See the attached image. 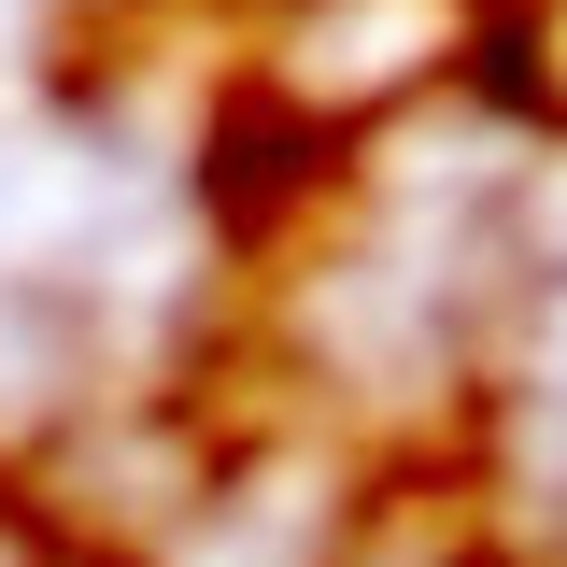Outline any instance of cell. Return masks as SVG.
I'll use <instances>...</instances> for the list:
<instances>
[{
	"label": "cell",
	"instance_id": "8",
	"mask_svg": "<svg viewBox=\"0 0 567 567\" xmlns=\"http://www.w3.org/2000/svg\"><path fill=\"white\" fill-rule=\"evenodd\" d=\"M58 14H71V43H114V29H128L142 0H58Z\"/></svg>",
	"mask_w": 567,
	"mask_h": 567
},
{
	"label": "cell",
	"instance_id": "5",
	"mask_svg": "<svg viewBox=\"0 0 567 567\" xmlns=\"http://www.w3.org/2000/svg\"><path fill=\"white\" fill-rule=\"evenodd\" d=\"M85 398H100V312L71 298V270H0V454L29 468Z\"/></svg>",
	"mask_w": 567,
	"mask_h": 567
},
{
	"label": "cell",
	"instance_id": "1",
	"mask_svg": "<svg viewBox=\"0 0 567 567\" xmlns=\"http://www.w3.org/2000/svg\"><path fill=\"white\" fill-rule=\"evenodd\" d=\"M227 468H241V440L213 425L199 383H114L14 468V525L85 567H171L213 525Z\"/></svg>",
	"mask_w": 567,
	"mask_h": 567
},
{
	"label": "cell",
	"instance_id": "2",
	"mask_svg": "<svg viewBox=\"0 0 567 567\" xmlns=\"http://www.w3.org/2000/svg\"><path fill=\"white\" fill-rule=\"evenodd\" d=\"M496 0H270V43H256V85H284L312 128H383V114H425L454 100L468 58H483Z\"/></svg>",
	"mask_w": 567,
	"mask_h": 567
},
{
	"label": "cell",
	"instance_id": "6",
	"mask_svg": "<svg viewBox=\"0 0 567 567\" xmlns=\"http://www.w3.org/2000/svg\"><path fill=\"white\" fill-rule=\"evenodd\" d=\"M468 256H483L511 298H567V142H511V171H496Z\"/></svg>",
	"mask_w": 567,
	"mask_h": 567
},
{
	"label": "cell",
	"instance_id": "3",
	"mask_svg": "<svg viewBox=\"0 0 567 567\" xmlns=\"http://www.w3.org/2000/svg\"><path fill=\"white\" fill-rule=\"evenodd\" d=\"M354 185V142L312 128L284 85H256V71H227L213 85L199 142H185V199H199V227L227 241V256H284L312 213Z\"/></svg>",
	"mask_w": 567,
	"mask_h": 567
},
{
	"label": "cell",
	"instance_id": "4",
	"mask_svg": "<svg viewBox=\"0 0 567 567\" xmlns=\"http://www.w3.org/2000/svg\"><path fill=\"white\" fill-rule=\"evenodd\" d=\"M525 554V525H511V496L496 468L468 454H369L327 511V554L312 567H511Z\"/></svg>",
	"mask_w": 567,
	"mask_h": 567
},
{
	"label": "cell",
	"instance_id": "7",
	"mask_svg": "<svg viewBox=\"0 0 567 567\" xmlns=\"http://www.w3.org/2000/svg\"><path fill=\"white\" fill-rule=\"evenodd\" d=\"M468 100L511 142H567V0H496L483 58H468Z\"/></svg>",
	"mask_w": 567,
	"mask_h": 567
}]
</instances>
